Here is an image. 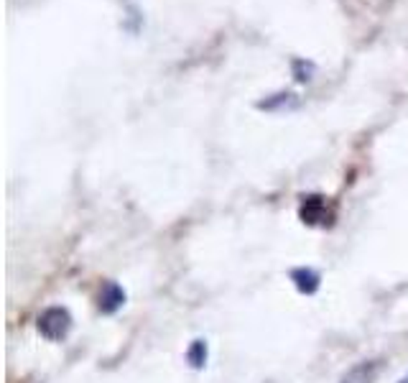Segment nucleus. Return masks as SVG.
<instances>
[{
  "mask_svg": "<svg viewBox=\"0 0 408 383\" xmlns=\"http://www.w3.org/2000/svg\"><path fill=\"white\" fill-rule=\"evenodd\" d=\"M72 330V314L67 307H49L39 314V332L51 342L64 340Z\"/></svg>",
  "mask_w": 408,
  "mask_h": 383,
  "instance_id": "nucleus-1",
  "label": "nucleus"
},
{
  "mask_svg": "<svg viewBox=\"0 0 408 383\" xmlns=\"http://www.w3.org/2000/svg\"><path fill=\"white\" fill-rule=\"evenodd\" d=\"M380 368H383L380 361H362L352 365L345 376L339 378V383H375V378L380 376Z\"/></svg>",
  "mask_w": 408,
  "mask_h": 383,
  "instance_id": "nucleus-2",
  "label": "nucleus"
},
{
  "mask_svg": "<svg viewBox=\"0 0 408 383\" xmlns=\"http://www.w3.org/2000/svg\"><path fill=\"white\" fill-rule=\"evenodd\" d=\"M123 304H125V291H123V286L115 284V281H107L102 286V291H100V309L105 314H113Z\"/></svg>",
  "mask_w": 408,
  "mask_h": 383,
  "instance_id": "nucleus-3",
  "label": "nucleus"
},
{
  "mask_svg": "<svg viewBox=\"0 0 408 383\" xmlns=\"http://www.w3.org/2000/svg\"><path fill=\"white\" fill-rule=\"evenodd\" d=\"M291 278L301 294H314L319 289V274L314 269H296L291 271Z\"/></svg>",
  "mask_w": 408,
  "mask_h": 383,
  "instance_id": "nucleus-4",
  "label": "nucleus"
},
{
  "mask_svg": "<svg viewBox=\"0 0 408 383\" xmlns=\"http://www.w3.org/2000/svg\"><path fill=\"white\" fill-rule=\"evenodd\" d=\"M186 361H189L191 368H204V363H207V342L204 340L191 342V348L186 350Z\"/></svg>",
  "mask_w": 408,
  "mask_h": 383,
  "instance_id": "nucleus-5",
  "label": "nucleus"
},
{
  "mask_svg": "<svg viewBox=\"0 0 408 383\" xmlns=\"http://www.w3.org/2000/svg\"><path fill=\"white\" fill-rule=\"evenodd\" d=\"M291 100H294V93H278V95H271V98H266L263 102H258V107H261V110H276V107L289 105Z\"/></svg>",
  "mask_w": 408,
  "mask_h": 383,
  "instance_id": "nucleus-6",
  "label": "nucleus"
},
{
  "mask_svg": "<svg viewBox=\"0 0 408 383\" xmlns=\"http://www.w3.org/2000/svg\"><path fill=\"white\" fill-rule=\"evenodd\" d=\"M398 383H408V376H403V378H401V381H398Z\"/></svg>",
  "mask_w": 408,
  "mask_h": 383,
  "instance_id": "nucleus-7",
  "label": "nucleus"
}]
</instances>
